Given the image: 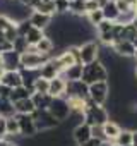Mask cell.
Listing matches in <instances>:
<instances>
[{"instance_id":"13","label":"cell","mask_w":137,"mask_h":146,"mask_svg":"<svg viewBox=\"0 0 137 146\" xmlns=\"http://www.w3.org/2000/svg\"><path fill=\"white\" fill-rule=\"evenodd\" d=\"M0 84H4L11 90H16L19 86H22V78L19 70H5L2 79H0Z\"/></svg>"},{"instance_id":"34","label":"cell","mask_w":137,"mask_h":146,"mask_svg":"<svg viewBox=\"0 0 137 146\" xmlns=\"http://www.w3.org/2000/svg\"><path fill=\"white\" fill-rule=\"evenodd\" d=\"M4 35H5V40H7V41L14 43V40L19 36V33H17V24H16V23H12V24L4 31Z\"/></svg>"},{"instance_id":"5","label":"cell","mask_w":137,"mask_h":146,"mask_svg":"<svg viewBox=\"0 0 137 146\" xmlns=\"http://www.w3.org/2000/svg\"><path fill=\"white\" fill-rule=\"evenodd\" d=\"M89 100L96 105H103L108 102L110 98V83L108 81H101V83H94L89 84Z\"/></svg>"},{"instance_id":"26","label":"cell","mask_w":137,"mask_h":146,"mask_svg":"<svg viewBox=\"0 0 137 146\" xmlns=\"http://www.w3.org/2000/svg\"><path fill=\"white\" fill-rule=\"evenodd\" d=\"M55 48V45H53V40L51 38H48V36H45L36 46H34V50L38 52V53H41V55H48L50 57V53H51V50Z\"/></svg>"},{"instance_id":"44","label":"cell","mask_w":137,"mask_h":146,"mask_svg":"<svg viewBox=\"0 0 137 146\" xmlns=\"http://www.w3.org/2000/svg\"><path fill=\"white\" fill-rule=\"evenodd\" d=\"M81 146H101V139H99V137H91L89 141H86V143L81 144Z\"/></svg>"},{"instance_id":"45","label":"cell","mask_w":137,"mask_h":146,"mask_svg":"<svg viewBox=\"0 0 137 146\" xmlns=\"http://www.w3.org/2000/svg\"><path fill=\"white\" fill-rule=\"evenodd\" d=\"M0 146H17V143L9 141L7 137H2V139H0Z\"/></svg>"},{"instance_id":"27","label":"cell","mask_w":137,"mask_h":146,"mask_svg":"<svg viewBox=\"0 0 137 146\" xmlns=\"http://www.w3.org/2000/svg\"><path fill=\"white\" fill-rule=\"evenodd\" d=\"M68 14L72 16H86V0H76L68 4Z\"/></svg>"},{"instance_id":"20","label":"cell","mask_w":137,"mask_h":146,"mask_svg":"<svg viewBox=\"0 0 137 146\" xmlns=\"http://www.w3.org/2000/svg\"><path fill=\"white\" fill-rule=\"evenodd\" d=\"M101 131H103V137H105L106 141H115V139L118 137V134L122 132V127H120L117 122L108 120L105 125H101Z\"/></svg>"},{"instance_id":"41","label":"cell","mask_w":137,"mask_h":146,"mask_svg":"<svg viewBox=\"0 0 137 146\" xmlns=\"http://www.w3.org/2000/svg\"><path fill=\"white\" fill-rule=\"evenodd\" d=\"M7 137V119L0 117V139Z\"/></svg>"},{"instance_id":"4","label":"cell","mask_w":137,"mask_h":146,"mask_svg":"<svg viewBox=\"0 0 137 146\" xmlns=\"http://www.w3.org/2000/svg\"><path fill=\"white\" fill-rule=\"evenodd\" d=\"M31 117L34 119V124H36L38 132H48V131H53V129H57V127L60 125V122H58L48 110H45V112L36 110Z\"/></svg>"},{"instance_id":"11","label":"cell","mask_w":137,"mask_h":146,"mask_svg":"<svg viewBox=\"0 0 137 146\" xmlns=\"http://www.w3.org/2000/svg\"><path fill=\"white\" fill-rule=\"evenodd\" d=\"M110 48H111V52L115 55L123 57V58H130V57H135L137 55V50L132 45V41H115Z\"/></svg>"},{"instance_id":"18","label":"cell","mask_w":137,"mask_h":146,"mask_svg":"<svg viewBox=\"0 0 137 146\" xmlns=\"http://www.w3.org/2000/svg\"><path fill=\"white\" fill-rule=\"evenodd\" d=\"M82 69H84V65L82 64H74V65H70V67H67L63 72H62V76H63V79L68 83V81H81L82 79Z\"/></svg>"},{"instance_id":"31","label":"cell","mask_w":137,"mask_h":146,"mask_svg":"<svg viewBox=\"0 0 137 146\" xmlns=\"http://www.w3.org/2000/svg\"><path fill=\"white\" fill-rule=\"evenodd\" d=\"M86 17H88V23L91 24V26H99L103 21H105V17H103V12H101V9H98V11H93V12H89V14H86Z\"/></svg>"},{"instance_id":"48","label":"cell","mask_w":137,"mask_h":146,"mask_svg":"<svg viewBox=\"0 0 137 146\" xmlns=\"http://www.w3.org/2000/svg\"><path fill=\"white\" fill-rule=\"evenodd\" d=\"M40 2H43V0H31V5H29V7H31V9H34Z\"/></svg>"},{"instance_id":"54","label":"cell","mask_w":137,"mask_h":146,"mask_svg":"<svg viewBox=\"0 0 137 146\" xmlns=\"http://www.w3.org/2000/svg\"><path fill=\"white\" fill-rule=\"evenodd\" d=\"M132 45H134V46H135V50H137V36H135V38L132 40Z\"/></svg>"},{"instance_id":"35","label":"cell","mask_w":137,"mask_h":146,"mask_svg":"<svg viewBox=\"0 0 137 146\" xmlns=\"http://www.w3.org/2000/svg\"><path fill=\"white\" fill-rule=\"evenodd\" d=\"M31 28H33V26H31L29 19H24V21L17 23V33H19V36H26V35L29 33V29H31Z\"/></svg>"},{"instance_id":"30","label":"cell","mask_w":137,"mask_h":146,"mask_svg":"<svg viewBox=\"0 0 137 146\" xmlns=\"http://www.w3.org/2000/svg\"><path fill=\"white\" fill-rule=\"evenodd\" d=\"M19 136H21V132H19V124H17L16 115H14V117H9V119H7V137L16 139V137H19Z\"/></svg>"},{"instance_id":"2","label":"cell","mask_w":137,"mask_h":146,"mask_svg":"<svg viewBox=\"0 0 137 146\" xmlns=\"http://www.w3.org/2000/svg\"><path fill=\"white\" fill-rule=\"evenodd\" d=\"M110 79V72H108V69L99 62V60H96V62H93V64H88V65H84V69H82V83H86L88 86L89 84H94V83H101V81H108Z\"/></svg>"},{"instance_id":"29","label":"cell","mask_w":137,"mask_h":146,"mask_svg":"<svg viewBox=\"0 0 137 146\" xmlns=\"http://www.w3.org/2000/svg\"><path fill=\"white\" fill-rule=\"evenodd\" d=\"M16 112H14V103L11 100H4V98H0V117H14Z\"/></svg>"},{"instance_id":"51","label":"cell","mask_w":137,"mask_h":146,"mask_svg":"<svg viewBox=\"0 0 137 146\" xmlns=\"http://www.w3.org/2000/svg\"><path fill=\"white\" fill-rule=\"evenodd\" d=\"M0 69H4V57H2V53H0Z\"/></svg>"},{"instance_id":"19","label":"cell","mask_w":137,"mask_h":146,"mask_svg":"<svg viewBox=\"0 0 137 146\" xmlns=\"http://www.w3.org/2000/svg\"><path fill=\"white\" fill-rule=\"evenodd\" d=\"M14 112L21 113V115H33L36 112V107L31 98H24V100H19L14 103Z\"/></svg>"},{"instance_id":"8","label":"cell","mask_w":137,"mask_h":146,"mask_svg":"<svg viewBox=\"0 0 137 146\" xmlns=\"http://www.w3.org/2000/svg\"><path fill=\"white\" fill-rule=\"evenodd\" d=\"M48 112H50L60 124L65 122L68 117H70V108H68L67 100H63V98H53V100H51V105H50V108H48Z\"/></svg>"},{"instance_id":"43","label":"cell","mask_w":137,"mask_h":146,"mask_svg":"<svg viewBox=\"0 0 137 146\" xmlns=\"http://www.w3.org/2000/svg\"><path fill=\"white\" fill-rule=\"evenodd\" d=\"M11 93H12L11 88H7V86H4V84H0V98L9 100V98H11Z\"/></svg>"},{"instance_id":"32","label":"cell","mask_w":137,"mask_h":146,"mask_svg":"<svg viewBox=\"0 0 137 146\" xmlns=\"http://www.w3.org/2000/svg\"><path fill=\"white\" fill-rule=\"evenodd\" d=\"M29 48H31V46L28 45V40H26L24 36H17V38L14 40V52H17L19 55L26 53Z\"/></svg>"},{"instance_id":"17","label":"cell","mask_w":137,"mask_h":146,"mask_svg":"<svg viewBox=\"0 0 137 146\" xmlns=\"http://www.w3.org/2000/svg\"><path fill=\"white\" fill-rule=\"evenodd\" d=\"M4 57V69L5 70H19L21 67V55L17 52H7L2 55Z\"/></svg>"},{"instance_id":"53","label":"cell","mask_w":137,"mask_h":146,"mask_svg":"<svg viewBox=\"0 0 137 146\" xmlns=\"http://www.w3.org/2000/svg\"><path fill=\"white\" fill-rule=\"evenodd\" d=\"M2 41H7V40H5V35L4 33H0V43H2Z\"/></svg>"},{"instance_id":"25","label":"cell","mask_w":137,"mask_h":146,"mask_svg":"<svg viewBox=\"0 0 137 146\" xmlns=\"http://www.w3.org/2000/svg\"><path fill=\"white\" fill-rule=\"evenodd\" d=\"M33 90H28V88H24V86H19V88H16V90H12V93H11V102L12 103H16V102H19V100H24V98H31L33 96Z\"/></svg>"},{"instance_id":"36","label":"cell","mask_w":137,"mask_h":146,"mask_svg":"<svg viewBox=\"0 0 137 146\" xmlns=\"http://www.w3.org/2000/svg\"><path fill=\"white\" fill-rule=\"evenodd\" d=\"M55 2V12L57 14H67L68 12V2L67 0H53Z\"/></svg>"},{"instance_id":"50","label":"cell","mask_w":137,"mask_h":146,"mask_svg":"<svg viewBox=\"0 0 137 146\" xmlns=\"http://www.w3.org/2000/svg\"><path fill=\"white\" fill-rule=\"evenodd\" d=\"M130 24H132V26H134V28H135V29H137V16H135V17H134V21H132V23H130Z\"/></svg>"},{"instance_id":"9","label":"cell","mask_w":137,"mask_h":146,"mask_svg":"<svg viewBox=\"0 0 137 146\" xmlns=\"http://www.w3.org/2000/svg\"><path fill=\"white\" fill-rule=\"evenodd\" d=\"M16 119H17V124H19V132L22 137H34L38 134V129H36V124H34V119L31 115H21V113H16Z\"/></svg>"},{"instance_id":"10","label":"cell","mask_w":137,"mask_h":146,"mask_svg":"<svg viewBox=\"0 0 137 146\" xmlns=\"http://www.w3.org/2000/svg\"><path fill=\"white\" fill-rule=\"evenodd\" d=\"M62 72H63V69H62V65L58 64L57 57H51L46 64H43V65H41V69H40V76H41L43 79L51 81V79H55V78L62 76Z\"/></svg>"},{"instance_id":"15","label":"cell","mask_w":137,"mask_h":146,"mask_svg":"<svg viewBox=\"0 0 137 146\" xmlns=\"http://www.w3.org/2000/svg\"><path fill=\"white\" fill-rule=\"evenodd\" d=\"M51 21H53L51 16H45V14H40V12H36V11H33L31 16H29L31 26H33V28H38V29H43V31H45L46 28H50Z\"/></svg>"},{"instance_id":"37","label":"cell","mask_w":137,"mask_h":146,"mask_svg":"<svg viewBox=\"0 0 137 146\" xmlns=\"http://www.w3.org/2000/svg\"><path fill=\"white\" fill-rule=\"evenodd\" d=\"M115 5H117V9H118L120 14H125V12L132 11V5L127 2V0H115Z\"/></svg>"},{"instance_id":"42","label":"cell","mask_w":137,"mask_h":146,"mask_svg":"<svg viewBox=\"0 0 137 146\" xmlns=\"http://www.w3.org/2000/svg\"><path fill=\"white\" fill-rule=\"evenodd\" d=\"M14 50V43H11V41H2L0 43V53H7V52H12Z\"/></svg>"},{"instance_id":"24","label":"cell","mask_w":137,"mask_h":146,"mask_svg":"<svg viewBox=\"0 0 137 146\" xmlns=\"http://www.w3.org/2000/svg\"><path fill=\"white\" fill-rule=\"evenodd\" d=\"M45 36H46V35H45V31H43V29L31 28V29H29V33H28L24 38L28 40V45H29V46H36V45H38Z\"/></svg>"},{"instance_id":"49","label":"cell","mask_w":137,"mask_h":146,"mask_svg":"<svg viewBox=\"0 0 137 146\" xmlns=\"http://www.w3.org/2000/svg\"><path fill=\"white\" fill-rule=\"evenodd\" d=\"M19 2H21L22 5H26V7H29V5H31V0H19ZM29 9H31V7H29Z\"/></svg>"},{"instance_id":"46","label":"cell","mask_w":137,"mask_h":146,"mask_svg":"<svg viewBox=\"0 0 137 146\" xmlns=\"http://www.w3.org/2000/svg\"><path fill=\"white\" fill-rule=\"evenodd\" d=\"M132 146H137V129H132Z\"/></svg>"},{"instance_id":"7","label":"cell","mask_w":137,"mask_h":146,"mask_svg":"<svg viewBox=\"0 0 137 146\" xmlns=\"http://www.w3.org/2000/svg\"><path fill=\"white\" fill-rule=\"evenodd\" d=\"M89 86L82 81H68L67 88H65V95L62 96L63 100L67 98H81V100H88L89 98Z\"/></svg>"},{"instance_id":"56","label":"cell","mask_w":137,"mask_h":146,"mask_svg":"<svg viewBox=\"0 0 137 146\" xmlns=\"http://www.w3.org/2000/svg\"><path fill=\"white\" fill-rule=\"evenodd\" d=\"M67 2H68V4H70V2H76V0H67Z\"/></svg>"},{"instance_id":"33","label":"cell","mask_w":137,"mask_h":146,"mask_svg":"<svg viewBox=\"0 0 137 146\" xmlns=\"http://www.w3.org/2000/svg\"><path fill=\"white\" fill-rule=\"evenodd\" d=\"M48 88H50V81L48 79H43L41 76L34 81V84H33V90H34V93H48Z\"/></svg>"},{"instance_id":"28","label":"cell","mask_w":137,"mask_h":146,"mask_svg":"<svg viewBox=\"0 0 137 146\" xmlns=\"http://www.w3.org/2000/svg\"><path fill=\"white\" fill-rule=\"evenodd\" d=\"M113 143L115 146H132V129H122V132Z\"/></svg>"},{"instance_id":"22","label":"cell","mask_w":137,"mask_h":146,"mask_svg":"<svg viewBox=\"0 0 137 146\" xmlns=\"http://www.w3.org/2000/svg\"><path fill=\"white\" fill-rule=\"evenodd\" d=\"M31 100H33V103H34V107H36V110H40V112H45V110H48L50 108V105H51V96L48 95V93H33V96H31Z\"/></svg>"},{"instance_id":"39","label":"cell","mask_w":137,"mask_h":146,"mask_svg":"<svg viewBox=\"0 0 137 146\" xmlns=\"http://www.w3.org/2000/svg\"><path fill=\"white\" fill-rule=\"evenodd\" d=\"M11 24H12V21H11L5 14H0V33H4Z\"/></svg>"},{"instance_id":"23","label":"cell","mask_w":137,"mask_h":146,"mask_svg":"<svg viewBox=\"0 0 137 146\" xmlns=\"http://www.w3.org/2000/svg\"><path fill=\"white\" fill-rule=\"evenodd\" d=\"M33 11H36V12H40V14H45V16H51V17H55V2L53 0H43V2H40Z\"/></svg>"},{"instance_id":"38","label":"cell","mask_w":137,"mask_h":146,"mask_svg":"<svg viewBox=\"0 0 137 146\" xmlns=\"http://www.w3.org/2000/svg\"><path fill=\"white\" fill-rule=\"evenodd\" d=\"M113 26H115V23L103 21L99 26H96V31H98V35H103V33H108V31H111V29H113Z\"/></svg>"},{"instance_id":"21","label":"cell","mask_w":137,"mask_h":146,"mask_svg":"<svg viewBox=\"0 0 137 146\" xmlns=\"http://www.w3.org/2000/svg\"><path fill=\"white\" fill-rule=\"evenodd\" d=\"M101 12H103V17L105 21H110V23H117L118 17H120V12L115 5V0H108V2L101 7Z\"/></svg>"},{"instance_id":"12","label":"cell","mask_w":137,"mask_h":146,"mask_svg":"<svg viewBox=\"0 0 137 146\" xmlns=\"http://www.w3.org/2000/svg\"><path fill=\"white\" fill-rule=\"evenodd\" d=\"M72 137H74V143H76L77 146L84 144L86 141H89V139L93 137V134H91V125H88L86 122L76 125V127L72 129Z\"/></svg>"},{"instance_id":"16","label":"cell","mask_w":137,"mask_h":146,"mask_svg":"<svg viewBox=\"0 0 137 146\" xmlns=\"http://www.w3.org/2000/svg\"><path fill=\"white\" fill-rule=\"evenodd\" d=\"M19 72H21V78H22V86L28 90H33L34 81L40 78V69H19Z\"/></svg>"},{"instance_id":"47","label":"cell","mask_w":137,"mask_h":146,"mask_svg":"<svg viewBox=\"0 0 137 146\" xmlns=\"http://www.w3.org/2000/svg\"><path fill=\"white\" fill-rule=\"evenodd\" d=\"M101 146H115V143H113V141H106V139H105V141H101Z\"/></svg>"},{"instance_id":"55","label":"cell","mask_w":137,"mask_h":146,"mask_svg":"<svg viewBox=\"0 0 137 146\" xmlns=\"http://www.w3.org/2000/svg\"><path fill=\"white\" fill-rule=\"evenodd\" d=\"M134 74H135V78H137V67H135V70H134Z\"/></svg>"},{"instance_id":"52","label":"cell","mask_w":137,"mask_h":146,"mask_svg":"<svg viewBox=\"0 0 137 146\" xmlns=\"http://www.w3.org/2000/svg\"><path fill=\"white\" fill-rule=\"evenodd\" d=\"M132 11H134V14L137 16V0H135V4H134V7H132Z\"/></svg>"},{"instance_id":"1","label":"cell","mask_w":137,"mask_h":146,"mask_svg":"<svg viewBox=\"0 0 137 146\" xmlns=\"http://www.w3.org/2000/svg\"><path fill=\"white\" fill-rule=\"evenodd\" d=\"M110 120V113L103 105L93 103L89 98L86 102V110H84V122L91 127H101Z\"/></svg>"},{"instance_id":"40","label":"cell","mask_w":137,"mask_h":146,"mask_svg":"<svg viewBox=\"0 0 137 146\" xmlns=\"http://www.w3.org/2000/svg\"><path fill=\"white\" fill-rule=\"evenodd\" d=\"M98 9H101L98 0H86V14H89L93 11H98Z\"/></svg>"},{"instance_id":"6","label":"cell","mask_w":137,"mask_h":146,"mask_svg":"<svg viewBox=\"0 0 137 146\" xmlns=\"http://www.w3.org/2000/svg\"><path fill=\"white\" fill-rule=\"evenodd\" d=\"M99 45L96 41H86L82 45H79V58L82 65L93 64L99 58Z\"/></svg>"},{"instance_id":"3","label":"cell","mask_w":137,"mask_h":146,"mask_svg":"<svg viewBox=\"0 0 137 146\" xmlns=\"http://www.w3.org/2000/svg\"><path fill=\"white\" fill-rule=\"evenodd\" d=\"M51 57L48 55H41L34 50V46H31L26 53L21 55V67L19 69H41L43 64H46Z\"/></svg>"},{"instance_id":"14","label":"cell","mask_w":137,"mask_h":146,"mask_svg":"<svg viewBox=\"0 0 137 146\" xmlns=\"http://www.w3.org/2000/svg\"><path fill=\"white\" fill-rule=\"evenodd\" d=\"M65 88H67V81L63 79V76H58V78H55V79L50 81L48 95L51 98H62L65 95Z\"/></svg>"},{"instance_id":"57","label":"cell","mask_w":137,"mask_h":146,"mask_svg":"<svg viewBox=\"0 0 137 146\" xmlns=\"http://www.w3.org/2000/svg\"><path fill=\"white\" fill-rule=\"evenodd\" d=\"M135 57H137V55H135Z\"/></svg>"}]
</instances>
